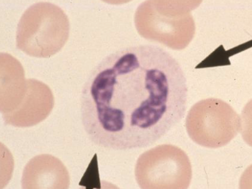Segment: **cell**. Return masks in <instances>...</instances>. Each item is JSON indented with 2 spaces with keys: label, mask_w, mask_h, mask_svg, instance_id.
I'll list each match as a JSON object with an SVG mask.
<instances>
[{
  "label": "cell",
  "mask_w": 252,
  "mask_h": 189,
  "mask_svg": "<svg viewBox=\"0 0 252 189\" xmlns=\"http://www.w3.org/2000/svg\"><path fill=\"white\" fill-rule=\"evenodd\" d=\"M188 85L183 69L159 46L141 45L105 56L88 76L81 119L90 140L112 150L156 143L183 119Z\"/></svg>",
  "instance_id": "1"
},
{
  "label": "cell",
  "mask_w": 252,
  "mask_h": 189,
  "mask_svg": "<svg viewBox=\"0 0 252 189\" xmlns=\"http://www.w3.org/2000/svg\"><path fill=\"white\" fill-rule=\"evenodd\" d=\"M199 1L148 0L135 14V25L141 36L175 50H182L194 38L195 25L191 11Z\"/></svg>",
  "instance_id": "2"
},
{
  "label": "cell",
  "mask_w": 252,
  "mask_h": 189,
  "mask_svg": "<svg viewBox=\"0 0 252 189\" xmlns=\"http://www.w3.org/2000/svg\"><path fill=\"white\" fill-rule=\"evenodd\" d=\"M70 32L65 12L56 4L32 5L20 18L16 30V47L35 58H49L63 49Z\"/></svg>",
  "instance_id": "3"
},
{
  "label": "cell",
  "mask_w": 252,
  "mask_h": 189,
  "mask_svg": "<svg viewBox=\"0 0 252 189\" xmlns=\"http://www.w3.org/2000/svg\"><path fill=\"white\" fill-rule=\"evenodd\" d=\"M135 176L142 189H187L192 178V168L184 151L164 144L138 157Z\"/></svg>",
  "instance_id": "4"
},
{
  "label": "cell",
  "mask_w": 252,
  "mask_h": 189,
  "mask_svg": "<svg viewBox=\"0 0 252 189\" xmlns=\"http://www.w3.org/2000/svg\"><path fill=\"white\" fill-rule=\"evenodd\" d=\"M186 127L193 142L218 149L228 145L240 132L242 120L229 104L209 98L192 105L186 117Z\"/></svg>",
  "instance_id": "5"
},
{
  "label": "cell",
  "mask_w": 252,
  "mask_h": 189,
  "mask_svg": "<svg viewBox=\"0 0 252 189\" xmlns=\"http://www.w3.org/2000/svg\"><path fill=\"white\" fill-rule=\"evenodd\" d=\"M21 183L23 189H67L70 176L58 158L42 154L31 158L25 166Z\"/></svg>",
  "instance_id": "6"
},
{
  "label": "cell",
  "mask_w": 252,
  "mask_h": 189,
  "mask_svg": "<svg viewBox=\"0 0 252 189\" xmlns=\"http://www.w3.org/2000/svg\"><path fill=\"white\" fill-rule=\"evenodd\" d=\"M28 94L17 109L4 114L8 124L17 127H27L40 123L51 112L54 104L51 90L36 79H29Z\"/></svg>",
  "instance_id": "7"
}]
</instances>
